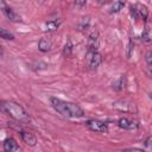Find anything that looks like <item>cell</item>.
Returning a JSON list of instances; mask_svg holds the SVG:
<instances>
[{
    "label": "cell",
    "mask_w": 152,
    "mask_h": 152,
    "mask_svg": "<svg viewBox=\"0 0 152 152\" xmlns=\"http://www.w3.org/2000/svg\"><path fill=\"white\" fill-rule=\"evenodd\" d=\"M50 48H51V43H50V40H48L46 38H42V39L39 40V43H38V49H39V51H42V52H48V51L50 50Z\"/></svg>",
    "instance_id": "cell-12"
},
{
    "label": "cell",
    "mask_w": 152,
    "mask_h": 152,
    "mask_svg": "<svg viewBox=\"0 0 152 152\" xmlns=\"http://www.w3.org/2000/svg\"><path fill=\"white\" fill-rule=\"evenodd\" d=\"M50 102H51V106L53 107V109L56 112H58L59 114L64 115V116H68V118H81V116L84 115L83 109L76 103L66 102V101H63V100L57 99V97H51Z\"/></svg>",
    "instance_id": "cell-1"
},
{
    "label": "cell",
    "mask_w": 152,
    "mask_h": 152,
    "mask_svg": "<svg viewBox=\"0 0 152 152\" xmlns=\"http://www.w3.org/2000/svg\"><path fill=\"white\" fill-rule=\"evenodd\" d=\"M131 12L132 14L138 18V19H142V20H146L147 15H148V12H147V8L146 6L141 5V4H135V5H132L131 6Z\"/></svg>",
    "instance_id": "cell-3"
},
{
    "label": "cell",
    "mask_w": 152,
    "mask_h": 152,
    "mask_svg": "<svg viewBox=\"0 0 152 152\" xmlns=\"http://www.w3.org/2000/svg\"><path fill=\"white\" fill-rule=\"evenodd\" d=\"M59 25H61V21L59 20H51V21H48L45 26H46V30L48 31H56Z\"/></svg>",
    "instance_id": "cell-14"
},
{
    "label": "cell",
    "mask_w": 152,
    "mask_h": 152,
    "mask_svg": "<svg viewBox=\"0 0 152 152\" xmlns=\"http://www.w3.org/2000/svg\"><path fill=\"white\" fill-rule=\"evenodd\" d=\"M2 148H4V152H15V151L19 150L18 144H17L15 140L12 139V138L5 139V141H4V144H2Z\"/></svg>",
    "instance_id": "cell-9"
},
{
    "label": "cell",
    "mask_w": 152,
    "mask_h": 152,
    "mask_svg": "<svg viewBox=\"0 0 152 152\" xmlns=\"http://www.w3.org/2000/svg\"><path fill=\"white\" fill-rule=\"evenodd\" d=\"M121 152H145V151H142L140 148H125Z\"/></svg>",
    "instance_id": "cell-19"
},
{
    "label": "cell",
    "mask_w": 152,
    "mask_h": 152,
    "mask_svg": "<svg viewBox=\"0 0 152 152\" xmlns=\"http://www.w3.org/2000/svg\"><path fill=\"white\" fill-rule=\"evenodd\" d=\"M63 55H64V57H70L72 55V44L70 40H68V43L65 44V46L63 49Z\"/></svg>",
    "instance_id": "cell-16"
},
{
    "label": "cell",
    "mask_w": 152,
    "mask_h": 152,
    "mask_svg": "<svg viewBox=\"0 0 152 152\" xmlns=\"http://www.w3.org/2000/svg\"><path fill=\"white\" fill-rule=\"evenodd\" d=\"M151 75H152V69H151Z\"/></svg>",
    "instance_id": "cell-21"
},
{
    "label": "cell",
    "mask_w": 152,
    "mask_h": 152,
    "mask_svg": "<svg viewBox=\"0 0 152 152\" xmlns=\"http://www.w3.org/2000/svg\"><path fill=\"white\" fill-rule=\"evenodd\" d=\"M86 125H87V127H88L90 131H93V132L104 133V132L108 131L107 125H106L104 122H102V121H99V120H88V121L86 122Z\"/></svg>",
    "instance_id": "cell-4"
},
{
    "label": "cell",
    "mask_w": 152,
    "mask_h": 152,
    "mask_svg": "<svg viewBox=\"0 0 152 152\" xmlns=\"http://www.w3.org/2000/svg\"><path fill=\"white\" fill-rule=\"evenodd\" d=\"M118 126L120 128H124V129H128V131H133V129H137L139 127V124L134 120H129L127 118H120L118 120Z\"/></svg>",
    "instance_id": "cell-6"
},
{
    "label": "cell",
    "mask_w": 152,
    "mask_h": 152,
    "mask_svg": "<svg viewBox=\"0 0 152 152\" xmlns=\"http://www.w3.org/2000/svg\"><path fill=\"white\" fill-rule=\"evenodd\" d=\"M0 37L4 38V39H7V40H13L14 39V36L10 31H7L6 28H4V27L0 28Z\"/></svg>",
    "instance_id": "cell-15"
},
{
    "label": "cell",
    "mask_w": 152,
    "mask_h": 152,
    "mask_svg": "<svg viewBox=\"0 0 152 152\" xmlns=\"http://www.w3.org/2000/svg\"><path fill=\"white\" fill-rule=\"evenodd\" d=\"M145 59H146L147 64L152 66V50H151V51H148V52L146 53V56H145Z\"/></svg>",
    "instance_id": "cell-18"
},
{
    "label": "cell",
    "mask_w": 152,
    "mask_h": 152,
    "mask_svg": "<svg viewBox=\"0 0 152 152\" xmlns=\"http://www.w3.org/2000/svg\"><path fill=\"white\" fill-rule=\"evenodd\" d=\"M126 87V77L124 75H121L116 81L113 82V89L116 91H121L124 90V88Z\"/></svg>",
    "instance_id": "cell-11"
},
{
    "label": "cell",
    "mask_w": 152,
    "mask_h": 152,
    "mask_svg": "<svg viewBox=\"0 0 152 152\" xmlns=\"http://www.w3.org/2000/svg\"><path fill=\"white\" fill-rule=\"evenodd\" d=\"M1 110L5 112L6 114H8L11 118H13L17 121H20V122H28L30 121L28 114L25 112V109L20 104H18L15 102H12V101L2 102Z\"/></svg>",
    "instance_id": "cell-2"
},
{
    "label": "cell",
    "mask_w": 152,
    "mask_h": 152,
    "mask_svg": "<svg viewBox=\"0 0 152 152\" xmlns=\"http://www.w3.org/2000/svg\"><path fill=\"white\" fill-rule=\"evenodd\" d=\"M99 48V34L97 32H93L88 38V53L97 52Z\"/></svg>",
    "instance_id": "cell-7"
},
{
    "label": "cell",
    "mask_w": 152,
    "mask_h": 152,
    "mask_svg": "<svg viewBox=\"0 0 152 152\" xmlns=\"http://www.w3.org/2000/svg\"><path fill=\"white\" fill-rule=\"evenodd\" d=\"M124 6H125V2L124 1H116V2H114L113 4V6L110 7V13H118V12H120L122 8H124Z\"/></svg>",
    "instance_id": "cell-13"
},
{
    "label": "cell",
    "mask_w": 152,
    "mask_h": 152,
    "mask_svg": "<svg viewBox=\"0 0 152 152\" xmlns=\"http://www.w3.org/2000/svg\"><path fill=\"white\" fill-rule=\"evenodd\" d=\"M0 5H1V10H2L4 14L7 17V19H10L11 21H14V23H19V21H21L20 15H19L18 13H15L11 7H8L4 1H1Z\"/></svg>",
    "instance_id": "cell-5"
},
{
    "label": "cell",
    "mask_w": 152,
    "mask_h": 152,
    "mask_svg": "<svg viewBox=\"0 0 152 152\" xmlns=\"http://www.w3.org/2000/svg\"><path fill=\"white\" fill-rule=\"evenodd\" d=\"M88 61H89V68L91 70H95L102 62V56L99 53V52H95V53H88Z\"/></svg>",
    "instance_id": "cell-8"
},
{
    "label": "cell",
    "mask_w": 152,
    "mask_h": 152,
    "mask_svg": "<svg viewBox=\"0 0 152 152\" xmlns=\"http://www.w3.org/2000/svg\"><path fill=\"white\" fill-rule=\"evenodd\" d=\"M20 135H21V139L23 141L28 145V146H34L37 144V138L32 134V133H28V132H20Z\"/></svg>",
    "instance_id": "cell-10"
},
{
    "label": "cell",
    "mask_w": 152,
    "mask_h": 152,
    "mask_svg": "<svg viewBox=\"0 0 152 152\" xmlns=\"http://www.w3.org/2000/svg\"><path fill=\"white\" fill-rule=\"evenodd\" d=\"M75 5L76 6H86L87 1H75Z\"/></svg>",
    "instance_id": "cell-20"
},
{
    "label": "cell",
    "mask_w": 152,
    "mask_h": 152,
    "mask_svg": "<svg viewBox=\"0 0 152 152\" xmlns=\"http://www.w3.org/2000/svg\"><path fill=\"white\" fill-rule=\"evenodd\" d=\"M89 27V19L88 18H83L82 23L80 24V28L81 30H87Z\"/></svg>",
    "instance_id": "cell-17"
}]
</instances>
